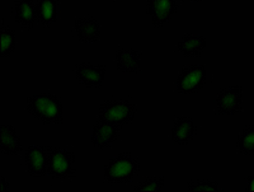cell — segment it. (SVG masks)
I'll use <instances>...</instances> for the list:
<instances>
[{
	"label": "cell",
	"instance_id": "7a4b0ae2",
	"mask_svg": "<svg viewBox=\"0 0 254 192\" xmlns=\"http://www.w3.org/2000/svg\"><path fill=\"white\" fill-rule=\"evenodd\" d=\"M139 169V160L128 153H120L104 167V180L111 185L127 184L137 175Z\"/></svg>",
	"mask_w": 254,
	"mask_h": 192
},
{
	"label": "cell",
	"instance_id": "ffe728a7",
	"mask_svg": "<svg viewBox=\"0 0 254 192\" xmlns=\"http://www.w3.org/2000/svg\"><path fill=\"white\" fill-rule=\"evenodd\" d=\"M164 187V177H149L133 187L136 192H159Z\"/></svg>",
	"mask_w": 254,
	"mask_h": 192
},
{
	"label": "cell",
	"instance_id": "d6986e66",
	"mask_svg": "<svg viewBox=\"0 0 254 192\" xmlns=\"http://www.w3.org/2000/svg\"><path fill=\"white\" fill-rule=\"evenodd\" d=\"M0 56L1 58H8L15 49V35L14 31L6 27H1L0 29Z\"/></svg>",
	"mask_w": 254,
	"mask_h": 192
},
{
	"label": "cell",
	"instance_id": "5b68a950",
	"mask_svg": "<svg viewBox=\"0 0 254 192\" xmlns=\"http://www.w3.org/2000/svg\"><path fill=\"white\" fill-rule=\"evenodd\" d=\"M206 76L205 65H190L181 70L176 83L177 90L182 94L197 93L205 85Z\"/></svg>",
	"mask_w": 254,
	"mask_h": 192
},
{
	"label": "cell",
	"instance_id": "cb8c5ba5",
	"mask_svg": "<svg viewBox=\"0 0 254 192\" xmlns=\"http://www.w3.org/2000/svg\"><path fill=\"white\" fill-rule=\"evenodd\" d=\"M185 1H192V3H198L201 0H185Z\"/></svg>",
	"mask_w": 254,
	"mask_h": 192
},
{
	"label": "cell",
	"instance_id": "52a82bcc",
	"mask_svg": "<svg viewBox=\"0 0 254 192\" xmlns=\"http://www.w3.org/2000/svg\"><path fill=\"white\" fill-rule=\"evenodd\" d=\"M177 0H146V13L151 17L155 28L162 27L176 14Z\"/></svg>",
	"mask_w": 254,
	"mask_h": 192
},
{
	"label": "cell",
	"instance_id": "9a60e30c",
	"mask_svg": "<svg viewBox=\"0 0 254 192\" xmlns=\"http://www.w3.org/2000/svg\"><path fill=\"white\" fill-rule=\"evenodd\" d=\"M0 150L6 155H18L22 150L20 139L12 125L0 126Z\"/></svg>",
	"mask_w": 254,
	"mask_h": 192
},
{
	"label": "cell",
	"instance_id": "3957f363",
	"mask_svg": "<svg viewBox=\"0 0 254 192\" xmlns=\"http://www.w3.org/2000/svg\"><path fill=\"white\" fill-rule=\"evenodd\" d=\"M99 120L121 128L136 116V106L130 101H106L99 107Z\"/></svg>",
	"mask_w": 254,
	"mask_h": 192
},
{
	"label": "cell",
	"instance_id": "e0dca14e",
	"mask_svg": "<svg viewBox=\"0 0 254 192\" xmlns=\"http://www.w3.org/2000/svg\"><path fill=\"white\" fill-rule=\"evenodd\" d=\"M58 0H37L38 21L42 26H51L58 18Z\"/></svg>",
	"mask_w": 254,
	"mask_h": 192
},
{
	"label": "cell",
	"instance_id": "2e32d148",
	"mask_svg": "<svg viewBox=\"0 0 254 192\" xmlns=\"http://www.w3.org/2000/svg\"><path fill=\"white\" fill-rule=\"evenodd\" d=\"M206 47V38L203 36L187 35L183 36L177 44V49L186 58H198Z\"/></svg>",
	"mask_w": 254,
	"mask_h": 192
},
{
	"label": "cell",
	"instance_id": "7c38bea8",
	"mask_svg": "<svg viewBox=\"0 0 254 192\" xmlns=\"http://www.w3.org/2000/svg\"><path fill=\"white\" fill-rule=\"evenodd\" d=\"M15 21L24 29H32L38 21L37 3L35 0H19L14 4Z\"/></svg>",
	"mask_w": 254,
	"mask_h": 192
},
{
	"label": "cell",
	"instance_id": "7402d4cb",
	"mask_svg": "<svg viewBox=\"0 0 254 192\" xmlns=\"http://www.w3.org/2000/svg\"><path fill=\"white\" fill-rule=\"evenodd\" d=\"M246 191L254 192V175L248 176V177H247V187H246Z\"/></svg>",
	"mask_w": 254,
	"mask_h": 192
},
{
	"label": "cell",
	"instance_id": "4fadbf2b",
	"mask_svg": "<svg viewBox=\"0 0 254 192\" xmlns=\"http://www.w3.org/2000/svg\"><path fill=\"white\" fill-rule=\"evenodd\" d=\"M74 27H75L79 41L84 42V44H93V42L98 41L102 35L101 26L93 17L76 18Z\"/></svg>",
	"mask_w": 254,
	"mask_h": 192
},
{
	"label": "cell",
	"instance_id": "277c9868",
	"mask_svg": "<svg viewBox=\"0 0 254 192\" xmlns=\"http://www.w3.org/2000/svg\"><path fill=\"white\" fill-rule=\"evenodd\" d=\"M75 154L60 148H49V168L47 173L55 180H67L75 177Z\"/></svg>",
	"mask_w": 254,
	"mask_h": 192
},
{
	"label": "cell",
	"instance_id": "5bb4252c",
	"mask_svg": "<svg viewBox=\"0 0 254 192\" xmlns=\"http://www.w3.org/2000/svg\"><path fill=\"white\" fill-rule=\"evenodd\" d=\"M141 55L137 50L131 49H120L116 51V65L120 71L124 73L136 74L140 71L141 66Z\"/></svg>",
	"mask_w": 254,
	"mask_h": 192
},
{
	"label": "cell",
	"instance_id": "603a6c76",
	"mask_svg": "<svg viewBox=\"0 0 254 192\" xmlns=\"http://www.w3.org/2000/svg\"><path fill=\"white\" fill-rule=\"evenodd\" d=\"M8 191H9L8 182H6L5 177L1 176V177H0V192H8Z\"/></svg>",
	"mask_w": 254,
	"mask_h": 192
},
{
	"label": "cell",
	"instance_id": "8fae6325",
	"mask_svg": "<svg viewBox=\"0 0 254 192\" xmlns=\"http://www.w3.org/2000/svg\"><path fill=\"white\" fill-rule=\"evenodd\" d=\"M197 132V126L193 120L187 116H181L174 121L171 130V140L177 145H187Z\"/></svg>",
	"mask_w": 254,
	"mask_h": 192
},
{
	"label": "cell",
	"instance_id": "ba28073f",
	"mask_svg": "<svg viewBox=\"0 0 254 192\" xmlns=\"http://www.w3.org/2000/svg\"><path fill=\"white\" fill-rule=\"evenodd\" d=\"M27 171L33 177H42L49 168V148L46 146L32 145L26 150Z\"/></svg>",
	"mask_w": 254,
	"mask_h": 192
},
{
	"label": "cell",
	"instance_id": "8992f818",
	"mask_svg": "<svg viewBox=\"0 0 254 192\" xmlns=\"http://www.w3.org/2000/svg\"><path fill=\"white\" fill-rule=\"evenodd\" d=\"M243 97L239 85L224 88L216 97V110L219 115H234L242 110Z\"/></svg>",
	"mask_w": 254,
	"mask_h": 192
},
{
	"label": "cell",
	"instance_id": "44dd1931",
	"mask_svg": "<svg viewBox=\"0 0 254 192\" xmlns=\"http://www.w3.org/2000/svg\"><path fill=\"white\" fill-rule=\"evenodd\" d=\"M187 187L190 192H217L220 190L216 181L211 180L190 181Z\"/></svg>",
	"mask_w": 254,
	"mask_h": 192
},
{
	"label": "cell",
	"instance_id": "30bf717a",
	"mask_svg": "<svg viewBox=\"0 0 254 192\" xmlns=\"http://www.w3.org/2000/svg\"><path fill=\"white\" fill-rule=\"evenodd\" d=\"M119 126H115L103 120L93 126L92 143L97 149H107L119 139Z\"/></svg>",
	"mask_w": 254,
	"mask_h": 192
},
{
	"label": "cell",
	"instance_id": "9c48e42d",
	"mask_svg": "<svg viewBox=\"0 0 254 192\" xmlns=\"http://www.w3.org/2000/svg\"><path fill=\"white\" fill-rule=\"evenodd\" d=\"M75 75L80 84L88 88L99 87L106 78V66L102 64L81 63L76 65Z\"/></svg>",
	"mask_w": 254,
	"mask_h": 192
},
{
	"label": "cell",
	"instance_id": "ac0fdd59",
	"mask_svg": "<svg viewBox=\"0 0 254 192\" xmlns=\"http://www.w3.org/2000/svg\"><path fill=\"white\" fill-rule=\"evenodd\" d=\"M238 150L244 155H254V125L247 126L237 141Z\"/></svg>",
	"mask_w": 254,
	"mask_h": 192
},
{
	"label": "cell",
	"instance_id": "6da1fadb",
	"mask_svg": "<svg viewBox=\"0 0 254 192\" xmlns=\"http://www.w3.org/2000/svg\"><path fill=\"white\" fill-rule=\"evenodd\" d=\"M27 111L45 124L63 121V105L54 94L40 93L27 98Z\"/></svg>",
	"mask_w": 254,
	"mask_h": 192
}]
</instances>
